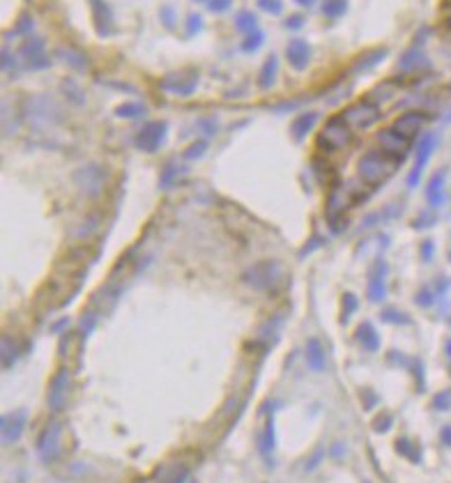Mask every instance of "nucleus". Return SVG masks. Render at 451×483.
<instances>
[{
  "label": "nucleus",
  "mask_w": 451,
  "mask_h": 483,
  "mask_svg": "<svg viewBox=\"0 0 451 483\" xmlns=\"http://www.w3.org/2000/svg\"><path fill=\"white\" fill-rule=\"evenodd\" d=\"M242 281L260 293H274L285 281V269L279 260H263L242 271Z\"/></svg>",
  "instance_id": "f257e3e1"
},
{
  "label": "nucleus",
  "mask_w": 451,
  "mask_h": 483,
  "mask_svg": "<svg viewBox=\"0 0 451 483\" xmlns=\"http://www.w3.org/2000/svg\"><path fill=\"white\" fill-rule=\"evenodd\" d=\"M398 159L394 157H389L383 150H371L366 152L359 159L357 164V173H359V180L371 184V187H376V184H383L385 180H389L394 175V171L398 169Z\"/></svg>",
  "instance_id": "f03ea898"
},
{
  "label": "nucleus",
  "mask_w": 451,
  "mask_h": 483,
  "mask_svg": "<svg viewBox=\"0 0 451 483\" xmlns=\"http://www.w3.org/2000/svg\"><path fill=\"white\" fill-rule=\"evenodd\" d=\"M23 116H25V122H28L32 129L44 131L49 127H56L60 122V118H63V113H60L58 104L54 102V97L32 94V97H28V102H25Z\"/></svg>",
  "instance_id": "7ed1b4c3"
},
{
  "label": "nucleus",
  "mask_w": 451,
  "mask_h": 483,
  "mask_svg": "<svg viewBox=\"0 0 451 483\" xmlns=\"http://www.w3.org/2000/svg\"><path fill=\"white\" fill-rule=\"evenodd\" d=\"M350 143H352V129L341 120V116L327 120V125L318 134V147L329 154L345 150Z\"/></svg>",
  "instance_id": "20e7f679"
},
{
  "label": "nucleus",
  "mask_w": 451,
  "mask_h": 483,
  "mask_svg": "<svg viewBox=\"0 0 451 483\" xmlns=\"http://www.w3.org/2000/svg\"><path fill=\"white\" fill-rule=\"evenodd\" d=\"M341 120L348 125L352 131H364L373 127L380 120V109L371 102H357L348 106L341 113Z\"/></svg>",
  "instance_id": "39448f33"
},
{
  "label": "nucleus",
  "mask_w": 451,
  "mask_h": 483,
  "mask_svg": "<svg viewBox=\"0 0 451 483\" xmlns=\"http://www.w3.org/2000/svg\"><path fill=\"white\" fill-rule=\"evenodd\" d=\"M60 437H63V424L58 419H51L37 437V456L42 463H54L58 458Z\"/></svg>",
  "instance_id": "423d86ee"
},
{
  "label": "nucleus",
  "mask_w": 451,
  "mask_h": 483,
  "mask_svg": "<svg viewBox=\"0 0 451 483\" xmlns=\"http://www.w3.org/2000/svg\"><path fill=\"white\" fill-rule=\"evenodd\" d=\"M19 60L23 67L32 69V72H39V69H47L51 65V60L44 51V39L42 37H28L19 49Z\"/></svg>",
  "instance_id": "0eeeda50"
},
{
  "label": "nucleus",
  "mask_w": 451,
  "mask_h": 483,
  "mask_svg": "<svg viewBox=\"0 0 451 483\" xmlns=\"http://www.w3.org/2000/svg\"><path fill=\"white\" fill-rule=\"evenodd\" d=\"M198 87V72H173L161 78V90L175 97H192Z\"/></svg>",
  "instance_id": "6e6552de"
},
{
  "label": "nucleus",
  "mask_w": 451,
  "mask_h": 483,
  "mask_svg": "<svg viewBox=\"0 0 451 483\" xmlns=\"http://www.w3.org/2000/svg\"><path fill=\"white\" fill-rule=\"evenodd\" d=\"M376 140H378V150L387 152L389 157H394V159H398V161L403 159V157L407 154V150H410V145H412L410 138L401 136L394 129H383L376 136Z\"/></svg>",
  "instance_id": "1a4fd4ad"
},
{
  "label": "nucleus",
  "mask_w": 451,
  "mask_h": 483,
  "mask_svg": "<svg viewBox=\"0 0 451 483\" xmlns=\"http://www.w3.org/2000/svg\"><path fill=\"white\" fill-rule=\"evenodd\" d=\"M166 122H150V125H145L141 131L136 134V147L143 152H157L163 138H166Z\"/></svg>",
  "instance_id": "9d476101"
},
{
  "label": "nucleus",
  "mask_w": 451,
  "mask_h": 483,
  "mask_svg": "<svg viewBox=\"0 0 451 483\" xmlns=\"http://www.w3.org/2000/svg\"><path fill=\"white\" fill-rule=\"evenodd\" d=\"M25 424H28V412L25 410H16L10 412V415H5L3 421H0V435H3V442L5 444H14L16 440H21Z\"/></svg>",
  "instance_id": "9b49d317"
},
{
  "label": "nucleus",
  "mask_w": 451,
  "mask_h": 483,
  "mask_svg": "<svg viewBox=\"0 0 451 483\" xmlns=\"http://www.w3.org/2000/svg\"><path fill=\"white\" fill-rule=\"evenodd\" d=\"M352 189L350 187H345V184H338V187L329 193V198H327V219L334 221L338 216H343L345 212H348V207L352 205Z\"/></svg>",
  "instance_id": "f8f14e48"
},
{
  "label": "nucleus",
  "mask_w": 451,
  "mask_h": 483,
  "mask_svg": "<svg viewBox=\"0 0 451 483\" xmlns=\"http://www.w3.org/2000/svg\"><path fill=\"white\" fill-rule=\"evenodd\" d=\"M74 180L88 196H97V193L104 189V184H106V173H104L99 166H85V169L76 171Z\"/></svg>",
  "instance_id": "ddd939ff"
},
{
  "label": "nucleus",
  "mask_w": 451,
  "mask_h": 483,
  "mask_svg": "<svg viewBox=\"0 0 451 483\" xmlns=\"http://www.w3.org/2000/svg\"><path fill=\"white\" fill-rule=\"evenodd\" d=\"M67 391H69V373H67V368H60L49 384V396H47L49 408L54 412L63 410L65 401H67Z\"/></svg>",
  "instance_id": "4468645a"
},
{
  "label": "nucleus",
  "mask_w": 451,
  "mask_h": 483,
  "mask_svg": "<svg viewBox=\"0 0 451 483\" xmlns=\"http://www.w3.org/2000/svg\"><path fill=\"white\" fill-rule=\"evenodd\" d=\"M428 122V116L426 113H421V111H407V113H403L401 118H398L394 125H392V129L394 131H398V134L401 136H405V138H414L419 134V131L424 129V125H426Z\"/></svg>",
  "instance_id": "2eb2a0df"
},
{
  "label": "nucleus",
  "mask_w": 451,
  "mask_h": 483,
  "mask_svg": "<svg viewBox=\"0 0 451 483\" xmlns=\"http://www.w3.org/2000/svg\"><path fill=\"white\" fill-rule=\"evenodd\" d=\"M433 150H435V136L428 134L426 138L421 140V145H419V150H417V157H414V169L410 173V178H407V184H410V187H417V184H419L421 171L426 169V164L431 159Z\"/></svg>",
  "instance_id": "dca6fc26"
},
{
  "label": "nucleus",
  "mask_w": 451,
  "mask_h": 483,
  "mask_svg": "<svg viewBox=\"0 0 451 483\" xmlns=\"http://www.w3.org/2000/svg\"><path fill=\"white\" fill-rule=\"evenodd\" d=\"M431 63H428V58L424 51L419 49H410V51H405V54L401 56V60H398V74H414V72H424V69H428Z\"/></svg>",
  "instance_id": "f3484780"
},
{
  "label": "nucleus",
  "mask_w": 451,
  "mask_h": 483,
  "mask_svg": "<svg viewBox=\"0 0 451 483\" xmlns=\"http://www.w3.org/2000/svg\"><path fill=\"white\" fill-rule=\"evenodd\" d=\"M92 3V19H94V28L101 35V37H106V35L113 32V12L111 7L104 3V0H90Z\"/></svg>",
  "instance_id": "a211bd4d"
},
{
  "label": "nucleus",
  "mask_w": 451,
  "mask_h": 483,
  "mask_svg": "<svg viewBox=\"0 0 451 483\" xmlns=\"http://www.w3.org/2000/svg\"><path fill=\"white\" fill-rule=\"evenodd\" d=\"M285 58L295 69H304L311 60V47L304 39H292L285 49Z\"/></svg>",
  "instance_id": "6ab92c4d"
},
{
  "label": "nucleus",
  "mask_w": 451,
  "mask_h": 483,
  "mask_svg": "<svg viewBox=\"0 0 451 483\" xmlns=\"http://www.w3.org/2000/svg\"><path fill=\"white\" fill-rule=\"evenodd\" d=\"M385 274H387L385 262H376V267H373V271H371V281H369V300L371 302H383L385 300V293H387Z\"/></svg>",
  "instance_id": "aec40b11"
},
{
  "label": "nucleus",
  "mask_w": 451,
  "mask_h": 483,
  "mask_svg": "<svg viewBox=\"0 0 451 483\" xmlns=\"http://www.w3.org/2000/svg\"><path fill=\"white\" fill-rule=\"evenodd\" d=\"M307 364L311 371L323 373L327 368V357H325V348L318 338H309L307 341Z\"/></svg>",
  "instance_id": "412c9836"
},
{
  "label": "nucleus",
  "mask_w": 451,
  "mask_h": 483,
  "mask_svg": "<svg viewBox=\"0 0 451 483\" xmlns=\"http://www.w3.org/2000/svg\"><path fill=\"white\" fill-rule=\"evenodd\" d=\"M354 338H357V343L364 350H369V353H376V350L380 348V336H378V331L371 322H362L357 327V331H354Z\"/></svg>",
  "instance_id": "4be33fe9"
},
{
  "label": "nucleus",
  "mask_w": 451,
  "mask_h": 483,
  "mask_svg": "<svg viewBox=\"0 0 451 483\" xmlns=\"http://www.w3.org/2000/svg\"><path fill=\"white\" fill-rule=\"evenodd\" d=\"M426 198L433 207H440L445 203V171L435 173L433 178L428 180V187H426Z\"/></svg>",
  "instance_id": "5701e85b"
},
{
  "label": "nucleus",
  "mask_w": 451,
  "mask_h": 483,
  "mask_svg": "<svg viewBox=\"0 0 451 483\" xmlns=\"http://www.w3.org/2000/svg\"><path fill=\"white\" fill-rule=\"evenodd\" d=\"M274 446H276L274 419H272V415H267L265 428H263V433H260V453H263L265 458L270 460V458H272V453H274Z\"/></svg>",
  "instance_id": "b1692460"
},
{
  "label": "nucleus",
  "mask_w": 451,
  "mask_h": 483,
  "mask_svg": "<svg viewBox=\"0 0 451 483\" xmlns=\"http://www.w3.org/2000/svg\"><path fill=\"white\" fill-rule=\"evenodd\" d=\"M276 74H279V58L276 56H270L265 60V65H263V69H260V76H258V83H260V87H272L274 85V81H276Z\"/></svg>",
  "instance_id": "393cba45"
},
{
  "label": "nucleus",
  "mask_w": 451,
  "mask_h": 483,
  "mask_svg": "<svg viewBox=\"0 0 451 483\" xmlns=\"http://www.w3.org/2000/svg\"><path fill=\"white\" fill-rule=\"evenodd\" d=\"M60 58H63L69 67L79 69V72L88 69V58H85L79 49H60Z\"/></svg>",
  "instance_id": "a878e982"
},
{
  "label": "nucleus",
  "mask_w": 451,
  "mask_h": 483,
  "mask_svg": "<svg viewBox=\"0 0 451 483\" xmlns=\"http://www.w3.org/2000/svg\"><path fill=\"white\" fill-rule=\"evenodd\" d=\"M318 122V113H304L302 118H297V122H295L292 127V134L297 138H304L311 129H314V125Z\"/></svg>",
  "instance_id": "bb28decb"
},
{
  "label": "nucleus",
  "mask_w": 451,
  "mask_h": 483,
  "mask_svg": "<svg viewBox=\"0 0 451 483\" xmlns=\"http://www.w3.org/2000/svg\"><path fill=\"white\" fill-rule=\"evenodd\" d=\"M60 90H63V94H65L72 104H76V106H83V104H85V94H83V90H81V87L76 85L74 81H69V78H65V81H63V87H60Z\"/></svg>",
  "instance_id": "cd10ccee"
},
{
  "label": "nucleus",
  "mask_w": 451,
  "mask_h": 483,
  "mask_svg": "<svg viewBox=\"0 0 451 483\" xmlns=\"http://www.w3.org/2000/svg\"><path fill=\"white\" fill-rule=\"evenodd\" d=\"M141 116H145V106L138 102H129V104H123V106L116 109V118L134 120V118H141Z\"/></svg>",
  "instance_id": "c85d7f7f"
},
{
  "label": "nucleus",
  "mask_w": 451,
  "mask_h": 483,
  "mask_svg": "<svg viewBox=\"0 0 451 483\" xmlns=\"http://www.w3.org/2000/svg\"><path fill=\"white\" fill-rule=\"evenodd\" d=\"M187 479H189V467H185V465H171L161 483H187Z\"/></svg>",
  "instance_id": "c756f323"
},
{
  "label": "nucleus",
  "mask_w": 451,
  "mask_h": 483,
  "mask_svg": "<svg viewBox=\"0 0 451 483\" xmlns=\"http://www.w3.org/2000/svg\"><path fill=\"white\" fill-rule=\"evenodd\" d=\"M387 56V51L385 49H376V51H371V54H366L364 58L357 60V65H354V69L357 72H364V69H369V67H376L380 60H383Z\"/></svg>",
  "instance_id": "7c9ffc66"
},
{
  "label": "nucleus",
  "mask_w": 451,
  "mask_h": 483,
  "mask_svg": "<svg viewBox=\"0 0 451 483\" xmlns=\"http://www.w3.org/2000/svg\"><path fill=\"white\" fill-rule=\"evenodd\" d=\"M348 10V0H325L323 3V14L329 19H336V16H343Z\"/></svg>",
  "instance_id": "2f4dec72"
},
{
  "label": "nucleus",
  "mask_w": 451,
  "mask_h": 483,
  "mask_svg": "<svg viewBox=\"0 0 451 483\" xmlns=\"http://www.w3.org/2000/svg\"><path fill=\"white\" fill-rule=\"evenodd\" d=\"M16 359H19V348H16V343H14V338H10V336H5L3 338V366L5 368H10Z\"/></svg>",
  "instance_id": "473e14b6"
},
{
  "label": "nucleus",
  "mask_w": 451,
  "mask_h": 483,
  "mask_svg": "<svg viewBox=\"0 0 451 483\" xmlns=\"http://www.w3.org/2000/svg\"><path fill=\"white\" fill-rule=\"evenodd\" d=\"M235 25L237 28L245 32V35H249V32H254V30H258V19H256V14L254 12H240L237 14V19H235Z\"/></svg>",
  "instance_id": "72a5a7b5"
},
{
  "label": "nucleus",
  "mask_w": 451,
  "mask_h": 483,
  "mask_svg": "<svg viewBox=\"0 0 451 483\" xmlns=\"http://www.w3.org/2000/svg\"><path fill=\"white\" fill-rule=\"evenodd\" d=\"M396 451L405 456L407 460H412V463H419L421 460V453L414 449V444L410 440H405V437H401V440H396Z\"/></svg>",
  "instance_id": "f704fd0d"
},
{
  "label": "nucleus",
  "mask_w": 451,
  "mask_h": 483,
  "mask_svg": "<svg viewBox=\"0 0 451 483\" xmlns=\"http://www.w3.org/2000/svg\"><path fill=\"white\" fill-rule=\"evenodd\" d=\"M263 42H265V35H263V30H254V32H249L245 39H242V49L247 51V54H254L256 49H260L263 47Z\"/></svg>",
  "instance_id": "c9c22d12"
},
{
  "label": "nucleus",
  "mask_w": 451,
  "mask_h": 483,
  "mask_svg": "<svg viewBox=\"0 0 451 483\" xmlns=\"http://www.w3.org/2000/svg\"><path fill=\"white\" fill-rule=\"evenodd\" d=\"M279 329H281V318H279V315H274V318L267 322L263 329H260V336L267 338L272 343V341H276V336H279Z\"/></svg>",
  "instance_id": "e433bc0d"
},
{
  "label": "nucleus",
  "mask_w": 451,
  "mask_h": 483,
  "mask_svg": "<svg viewBox=\"0 0 451 483\" xmlns=\"http://www.w3.org/2000/svg\"><path fill=\"white\" fill-rule=\"evenodd\" d=\"M392 424H394V417L389 415V412H383V415H378L373 419V430H376V433H387V430L392 428Z\"/></svg>",
  "instance_id": "4c0bfd02"
},
{
  "label": "nucleus",
  "mask_w": 451,
  "mask_h": 483,
  "mask_svg": "<svg viewBox=\"0 0 451 483\" xmlns=\"http://www.w3.org/2000/svg\"><path fill=\"white\" fill-rule=\"evenodd\" d=\"M182 173H185V169H180V166L171 164L168 169L163 171V175H161V187H171V184H175V180L180 178Z\"/></svg>",
  "instance_id": "58836bf2"
},
{
  "label": "nucleus",
  "mask_w": 451,
  "mask_h": 483,
  "mask_svg": "<svg viewBox=\"0 0 451 483\" xmlns=\"http://www.w3.org/2000/svg\"><path fill=\"white\" fill-rule=\"evenodd\" d=\"M205 150H207V140H205V138L196 140V143H194L192 147H187V150H185V159H187V161H194V159H198L201 154H205Z\"/></svg>",
  "instance_id": "ea45409f"
},
{
  "label": "nucleus",
  "mask_w": 451,
  "mask_h": 483,
  "mask_svg": "<svg viewBox=\"0 0 451 483\" xmlns=\"http://www.w3.org/2000/svg\"><path fill=\"white\" fill-rule=\"evenodd\" d=\"M16 63H21V60H19V58H14V56H12V51L5 47V49H3V54H0V65H3V69H5L7 74H12V76H14V67H16Z\"/></svg>",
  "instance_id": "a19ab883"
},
{
  "label": "nucleus",
  "mask_w": 451,
  "mask_h": 483,
  "mask_svg": "<svg viewBox=\"0 0 451 483\" xmlns=\"http://www.w3.org/2000/svg\"><path fill=\"white\" fill-rule=\"evenodd\" d=\"M354 311H357V297L350 295V293H345V295H343V315H341L343 322L348 320V315L354 313Z\"/></svg>",
  "instance_id": "79ce46f5"
},
{
  "label": "nucleus",
  "mask_w": 451,
  "mask_h": 483,
  "mask_svg": "<svg viewBox=\"0 0 451 483\" xmlns=\"http://www.w3.org/2000/svg\"><path fill=\"white\" fill-rule=\"evenodd\" d=\"M258 7L267 14H281V0H258Z\"/></svg>",
  "instance_id": "37998d69"
},
{
  "label": "nucleus",
  "mask_w": 451,
  "mask_h": 483,
  "mask_svg": "<svg viewBox=\"0 0 451 483\" xmlns=\"http://www.w3.org/2000/svg\"><path fill=\"white\" fill-rule=\"evenodd\" d=\"M383 318L387 322H396V324H405V322H410V318H407L405 313L401 311H396V309H389V311H383Z\"/></svg>",
  "instance_id": "c03bdc74"
},
{
  "label": "nucleus",
  "mask_w": 451,
  "mask_h": 483,
  "mask_svg": "<svg viewBox=\"0 0 451 483\" xmlns=\"http://www.w3.org/2000/svg\"><path fill=\"white\" fill-rule=\"evenodd\" d=\"M433 408L435 410H449L451 408V391H442L433 398Z\"/></svg>",
  "instance_id": "a18cd8bd"
},
{
  "label": "nucleus",
  "mask_w": 451,
  "mask_h": 483,
  "mask_svg": "<svg viewBox=\"0 0 451 483\" xmlns=\"http://www.w3.org/2000/svg\"><path fill=\"white\" fill-rule=\"evenodd\" d=\"M32 28H35V23H32V19L28 14H23L19 19V23H16V32H21V35H30Z\"/></svg>",
  "instance_id": "49530a36"
},
{
  "label": "nucleus",
  "mask_w": 451,
  "mask_h": 483,
  "mask_svg": "<svg viewBox=\"0 0 451 483\" xmlns=\"http://www.w3.org/2000/svg\"><path fill=\"white\" fill-rule=\"evenodd\" d=\"M201 28H203V19H201V16H198V14L189 16V19H187V32L189 35H196Z\"/></svg>",
  "instance_id": "de8ad7c7"
},
{
  "label": "nucleus",
  "mask_w": 451,
  "mask_h": 483,
  "mask_svg": "<svg viewBox=\"0 0 451 483\" xmlns=\"http://www.w3.org/2000/svg\"><path fill=\"white\" fill-rule=\"evenodd\" d=\"M230 5H233V0H210V3H207L210 12H216V14L230 10Z\"/></svg>",
  "instance_id": "09e8293b"
},
{
  "label": "nucleus",
  "mask_w": 451,
  "mask_h": 483,
  "mask_svg": "<svg viewBox=\"0 0 451 483\" xmlns=\"http://www.w3.org/2000/svg\"><path fill=\"white\" fill-rule=\"evenodd\" d=\"M161 21H163V25L173 28V25H175V10H173V7H161Z\"/></svg>",
  "instance_id": "8fccbe9b"
},
{
  "label": "nucleus",
  "mask_w": 451,
  "mask_h": 483,
  "mask_svg": "<svg viewBox=\"0 0 451 483\" xmlns=\"http://www.w3.org/2000/svg\"><path fill=\"white\" fill-rule=\"evenodd\" d=\"M94 322H97V318H94L92 313H85L83 318H81V329H83V334H88V331H92V327H94Z\"/></svg>",
  "instance_id": "3c124183"
},
{
  "label": "nucleus",
  "mask_w": 451,
  "mask_h": 483,
  "mask_svg": "<svg viewBox=\"0 0 451 483\" xmlns=\"http://www.w3.org/2000/svg\"><path fill=\"white\" fill-rule=\"evenodd\" d=\"M417 304L419 306H431L433 304V293H431V290H421V293L417 295Z\"/></svg>",
  "instance_id": "603ef678"
},
{
  "label": "nucleus",
  "mask_w": 451,
  "mask_h": 483,
  "mask_svg": "<svg viewBox=\"0 0 451 483\" xmlns=\"http://www.w3.org/2000/svg\"><path fill=\"white\" fill-rule=\"evenodd\" d=\"M285 25H288V28H302V25H304V16H290L288 21H285Z\"/></svg>",
  "instance_id": "864d4df0"
},
{
  "label": "nucleus",
  "mask_w": 451,
  "mask_h": 483,
  "mask_svg": "<svg viewBox=\"0 0 451 483\" xmlns=\"http://www.w3.org/2000/svg\"><path fill=\"white\" fill-rule=\"evenodd\" d=\"M440 437H442V442H445L447 446H451V426H445V428H442Z\"/></svg>",
  "instance_id": "5fc2aeb1"
},
{
  "label": "nucleus",
  "mask_w": 451,
  "mask_h": 483,
  "mask_svg": "<svg viewBox=\"0 0 451 483\" xmlns=\"http://www.w3.org/2000/svg\"><path fill=\"white\" fill-rule=\"evenodd\" d=\"M433 256V242H426V244H424V258H431Z\"/></svg>",
  "instance_id": "6e6d98bb"
},
{
  "label": "nucleus",
  "mask_w": 451,
  "mask_h": 483,
  "mask_svg": "<svg viewBox=\"0 0 451 483\" xmlns=\"http://www.w3.org/2000/svg\"><path fill=\"white\" fill-rule=\"evenodd\" d=\"M295 3H297V5H302V7H311V5L316 3V0H295Z\"/></svg>",
  "instance_id": "4d7b16f0"
},
{
  "label": "nucleus",
  "mask_w": 451,
  "mask_h": 483,
  "mask_svg": "<svg viewBox=\"0 0 451 483\" xmlns=\"http://www.w3.org/2000/svg\"><path fill=\"white\" fill-rule=\"evenodd\" d=\"M445 350H447V357H451V338L447 341V346H445Z\"/></svg>",
  "instance_id": "13d9d810"
},
{
  "label": "nucleus",
  "mask_w": 451,
  "mask_h": 483,
  "mask_svg": "<svg viewBox=\"0 0 451 483\" xmlns=\"http://www.w3.org/2000/svg\"><path fill=\"white\" fill-rule=\"evenodd\" d=\"M447 21H449V25H451V10H449V16H447Z\"/></svg>",
  "instance_id": "bf43d9fd"
},
{
  "label": "nucleus",
  "mask_w": 451,
  "mask_h": 483,
  "mask_svg": "<svg viewBox=\"0 0 451 483\" xmlns=\"http://www.w3.org/2000/svg\"><path fill=\"white\" fill-rule=\"evenodd\" d=\"M196 3H210V0H196Z\"/></svg>",
  "instance_id": "052dcab7"
}]
</instances>
